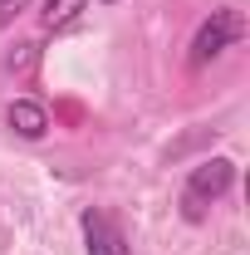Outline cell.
Here are the masks:
<instances>
[{
  "label": "cell",
  "instance_id": "cell-1",
  "mask_svg": "<svg viewBox=\"0 0 250 255\" xmlns=\"http://www.w3.org/2000/svg\"><path fill=\"white\" fill-rule=\"evenodd\" d=\"M236 187V162L231 157H206L187 172V187H182V216L187 221H201L206 206L221 201L226 191Z\"/></svg>",
  "mask_w": 250,
  "mask_h": 255
},
{
  "label": "cell",
  "instance_id": "cell-2",
  "mask_svg": "<svg viewBox=\"0 0 250 255\" xmlns=\"http://www.w3.org/2000/svg\"><path fill=\"white\" fill-rule=\"evenodd\" d=\"M246 34V20H241V10H231V5H221V10H211L201 25H196V34H191V54L187 64L191 69H206L211 59H221L236 39Z\"/></svg>",
  "mask_w": 250,
  "mask_h": 255
},
{
  "label": "cell",
  "instance_id": "cell-3",
  "mask_svg": "<svg viewBox=\"0 0 250 255\" xmlns=\"http://www.w3.org/2000/svg\"><path fill=\"white\" fill-rule=\"evenodd\" d=\"M79 226H84V246H89V255H127V236H123V226L113 221L108 211L89 206Z\"/></svg>",
  "mask_w": 250,
  "mask_h": 255
},
{
  "label": "cell",
  "instance_id": "cell-4",
  "mask_svg": "<svg viewBox=\"0 0 250 255\" xmlns=\"http://www.w3.org/2000/svg\"><path fill=\"white\" fill-rule=\"evenodd\" d=\"M5 123L15 128L25 142H39V137L49 132V113H44V103H34V98H15L10 113H5Z\"/></svg>",
  "mask_w": 250,
  "mask_h": 255
},
{
  "label": "cell",
  "instance_id": "cell-5",
  "mask_svg": "<svg viewBox=\"0 0 250 255\" xmlns=\"http://www.w3.org/2000/svg\"><path fill=\"white\" fill-rule=\"evenodd\" d=\"M84 5H89V0H44L39 25H44V30H69V25L84 15Z\"/></svg>",
  "mask_w": 250,
  "mask_h": 255
},
{
  "label": "cell",
  "instance_id": "cell-6",
  "mask_svg": "<svg viewBox=\"0 0 250 255\" xmlns=\"http://www.w3.org/2000/svg\"><path fill=\"white\" fill-rule=\"evenodd\" d=\"M30 64H34V44H20V54H10V69H20V74H25Z\"/></svg>",
  "mask_w": 250,
  "mask_h": 255
},
{
  "label": "cell",
  "instance_id": "cell-7",
  "mask_svg": "<svg viewBox=\"0 0 250 255\" xmlns=\"http://www.w3.org/2000/svg\"><path fill=\"white\" fill-rule=\"evenodd\" d=\"M20 5H25V0H0V25H5V20H10V15H15Z\"/></svg>",
  "mask_w": 250,
  "mask_h": 255
},
{
  "label": "cell",
  "instance_id": "cell-8",
  "mask_svg": "<svg viewBox=\"0 0 250 255\" xmlns=\"http://www.w3.org/2000/svg\"><path fill=\"white\" fill-rule=\"evenodd\" d=\"M103 5H113V0H103Z\"/></svg>",
  "mask_w": 250,
  "mask_h": 255
}]
</instances>
